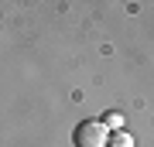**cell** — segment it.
<instances>
[{
  "mask_svg": "<svg viewBox=\"0 0 154 147\" xmlns=\"http://www.w3.org/2000/svg\"><path fill=\"white\" fill-rule=\"evenodd\" d=\"M106 137L110 133L99 120H82L72 133V140H75V147H106Z\"/></svg>",
  "mask_w": 154,
  "mask_h": 147,
  "instance_id": "cell-1",
  "label": "cell"
},
{
  "mask_svg": "<svg viewBox=\"0 0 154 147\" xmlns=\"http://www.w3.org/2000/svg\"><path fill=\"white\" fill-rule=\"evenodd\" d=\"M106 147H137V144H134V137L127 130H116V133L106 137Z\"/></svg>",
  "mask_w": 154,
  "mask_h": 147,
  "instance_id": "cell-2",
  "label": "cell"
},
{
  "mask_svg": "<svg viewBox=\"0 0 154 147\" xmlns=\"http://www.w3.org/2000/svg\"><path fill=\"white\" fill-rule=\"evenodd\" d=\"M99 123L106 127V133H116V130H123V113H116V109H113V113H106Z\"/></svg>",
  "mask_w": 154,
  "mask_h": 147,
  "instance_id": "cell-3",
  "label": "cell"
}]
</instances>
